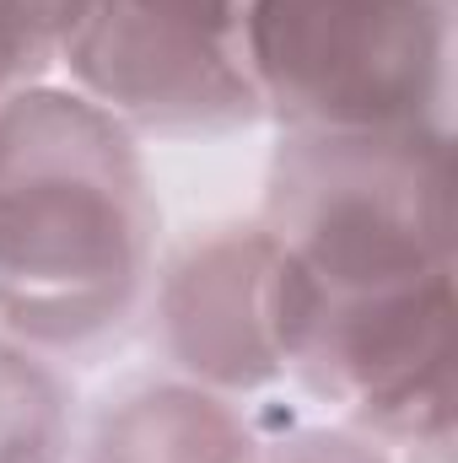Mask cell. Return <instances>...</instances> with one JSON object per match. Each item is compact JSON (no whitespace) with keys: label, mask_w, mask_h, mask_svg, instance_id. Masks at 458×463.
<instances>
[{"label":"cell","mask_w":458,"mask_h":463,"mask_svg":"<svg viewBox=\"0 0 458 463\" xmlns=\"http://www.w3.org/2000/svg\"><path fill=\"white\" fill-rule=\"evenodd\" d=\"M157 269V200L135 135L76 87L0 98V329L92 355L129 329Z\"/></svg>","instance_id":"6da1fadb"},{"label":"cell","mask_w":458,"mask_h":463,"mask_svg":"<svg viewBox=\"0 0 458 463\" xmlns=\"http://www.w3.org/2000/svg\"><path fill=\"white\" fill-rule=\"evenodd\" d=\"M259 222L319 297L453 275V140L448 129L281 135Z\"/></svg>","instance_id":"7a4b0ae2"},{"label":"cell","mask_w":458,"mask_h":463,"mask_svg":"<svg viewBox=\"0 0 458 463\" xmlns=\"http://www.w3.org/2000/svg\"><path fill=\"white\" fill-rule=\"evenodd\" d=\"M248 71L281 135L448 129L453 0H248Z\"/></svg>","instance_id":"3957f363"},{"label":"cell","mask_w":458,"mask_h":463,"mask_svg":"<svg viewBox=\"0 0 458 463\" xmlns=\"http://www.w3.org/2000/svg\"><path fill=\"white\" fill-rule=\"evenodd\" d=\"M60 71L129 135H227L264 118L248 0H87Z\"/></svg>","instance_id":"277c9868"},{"label":"cell","mask_w":458,"mask_h":463,"mask_svg":"<svg viewBox=\"0 0 458 463\" xmlns=\"http://www.w3.org/2000/svg\"><path fill=\"white\" fill-rule=\"evenodd\" d=\"M291 377L335 404L345 431L415 463H453V275L319 297Z\"/></svg>","instance_id":"5b68a950"},{"label":"cell","mask_w":458,"mask_h":463,"mask_svg":"<svg viewBox=\"0 0 458 463\" xmlns=\"http://www.w3.org/2000/svg\"><path fill=\"white\" fill-rule=\"evenodd\" d=\"M313 307V280L264 222L211 227L189 237L157 280V340L178 377L237 399L291 372Z\"/></svg>","instance_id":"8992f818"},{"label":"cell","mask_w":458,"mask_h":463,"mask_svg":"<svg viewBox=\"0 0 458 463\" xmlns=\"http://www.w3.org/2000/svg\"><path fill=\"white\" fill-rule=\"evenodd\" d=\"M253 426L227 393L189 377H146L114 393L87 437V463H248Z\"/></svg>","instance_id":"52a82bcc"},{"label":"cell","mask_w":458,"mask_h":463,"mask_svg":"<svg viewBox=\"0 0 458 463\" xmlns=\"http://www.w3.org/2000/svg\"><path fill=\"white\" fill-rule=\"evenodd\" d=\"M65 448V383L38 350L0 340V463H54Z\"/></svg>","instance_id":"ba28073f"},{"label":"cell","mask_w":458,"mask_h":463,"mask_svg":"<svg viewBox=\"0 0 458 463\" xmlns=\"http://www.w3.org/2000/svg\"><path fill=\"white\" fill-rule=\"evenodd\" d=\"M87 0H0V98L49 81Z\"/></svg>","instance_id":"9c48e42d"},{"label":"cell","mask_w":458,"mask_h":463,"mask_svg":"<svg viewBox=\"0 0 458 463\" xmlns=\"http://www.w3.org/2000/svg\"><path fill=\"white\" fill-rule=\"evenodd\" d=\"M248 463H394V453L372 448L345 426H297L286 437L259 442Z\"/></svg>","instance_id":"30bf717a"}]
</instances>
